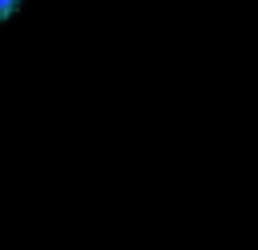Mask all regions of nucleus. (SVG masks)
I'll return each mask as SVG.
<instances>
[{
    "mask_svg": "<svg viewBox=\"0 0 258 250\" xmlns=\"http://www.w3.org/2000/svg\"><path fill=\"white\" fill-rule=\"evenodd\" d=\"M16 8H20V0H0V24H4V20H8Z\"/></svg>",
    "mask_w": 258,
    "mask_h": 250,
    "instance_id": "f257e3e1",
    "label": "nucleus"
}]
</instances>
